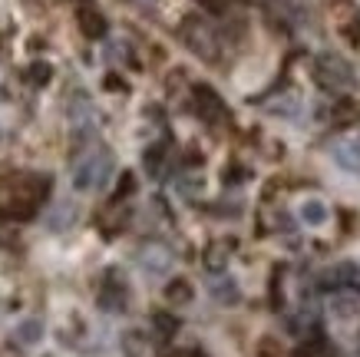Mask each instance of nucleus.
Wrapping results in <instances>:
<instances>
[{
    "mask_svg": "<svg viewBox=\"0 0 360 357\" xmlns=\"http://www.w3.org/2000/svg\"><path fill=\"white\" fill-rule=\"evenodd\" d=\"M146 173L149 175H162V169H165V163H169V152H165V146H153V149L146 152Z\"/></svg>",
    "mask_w": 360,
    "mask_h": 357,
    "instance_id": "nucleus-15",
    "label": "nucleus"
},
{
    "mask_svg": "<svg viewBox=\"0 0 360 357\" xmlns=\"http://www.w3.org/2000/svg\"><path fill=\"white\" fill-rule=\"evenodd\" d=\"M77 206L73 202H56L53 208H50V215H46V228L50 232H66V228L77 222Z\"/></svg>",
    "mask_w": 360,
    "mask_h": 357,
    "instance_id": "nucleus-10",
    "label": "nucleus"
},
{
    "mask_svg": "<svg viewBox=\"0 0 360 357\" xmlns=\"http://www.w3.org/2000/svg\"><path fill=\"white\" fill-rule=\"evenodd\" d=\"M139 4H155V0H139Z\"/></svg>",
    "mask_w": 360,
    "mask_h": 357,
    "instance_id": "nucleus-21",
    "label": "nucleus"
},
{
    "mask_svg": "<svg viewBox=\"0 0 360 357\" xmlns=\"http://www.w3.org/2000/svg\"><path fill=\"white\" fill-rule=\"evenodd\" d=\"M330 156L334 163L350 175H360V136H340L330 142Z\"/></svg>",
    "mask_w": 360,
    "mask_h": 357,
    "instance_id": "nucleus-3",
    "label": "nucleus"
},
{
    "mask_svg": "<svg viewBox=\"0 0 360 357\" xmlns=\"http://www.w3.org/2000/svg\"><path fill=\"white\" fill-rule=\"evenodd\" d=\"M70 123H73V132H93V123H96V113H93V103H89L86 93H77L70 99Z\"/></svg>",
    "mask_w": 360,
    "mask_h": 357,
    "instance_id": "nucleus-6",
    "label": "nucleus"
},
{
    "mask_svg": "<svg viewBox=\"0 0 360 357\" xmlns=\"http://www.w3.org/2000/svg\"><path fill=\"white\" fill-rule=\"evenodd\" d=\"M126 301H129V292H126V284H122L120 275L112 271L110 278H106V284H103V292H99V308L120 314V311H126Z\"/></svg>",
    "mask_w": 360,
    "mask_h": 357,
    "instance_id": "nucleus-5",
    "label": "nucleus"
},
{
    "mask_svg": "<svg viewBox=\"0 0 360 357\" xmlns=\"http://www.w3.org/2000/svg\"><path fill=\"white\" fill-rule=\"evenodd\" d=\"M354 275H357V268H354V265H338V268L324 271V278H321V282L328 284V288H340V284L354 282Z\"/></svg>",
    "mask_w": 360,
    "mask_h": 357,
    "instance_id": "nucleus-14",
    "label": "nucleus"
},
{
    "mask_svg": "<svg viewBox=\"0 0 360 357\" xmlns=\"http://www.w3.org/2000/svg\"><path fill=\"white\" fill-rule=\"evenodd\" d=\"M155 327L169 334V331H175V318H169V314H159V318H155Z\"/></svg>",
    "mask_w": 360,
    "mask_h": 357,
    "instance_id": "nucleus-18",
    "label": "nucleus"
},
{
    "mask_svg": "<svg viewBox=\"0 0 360 357\" xmlns=\"http://www.w3.org/2000/svg\"><path fill=\"white\" fill-rule=\"evenodd\" d=\"M297 215H301V222H304V225L317 228V225H324V222H328L330 208L324 206L321 199H304V202H301V208H297Z\"/></svg>",
    "mask_w": 360,
    "mask_h": 357,
    "instance_id": "nucleus-11",
    "label": "nucleus"
},
{
    "mask_svg": "<svg viewBox=\"0 0 360 357\" xmlns=\"http://www.w3.org/2000/svg\"><path fill=\"white\" fill-rule=\"evenodd\" d=\"M139 268L149 278H162L172 268V251L165 245H146V249H139Z\"/></svg>",
    "mask_w": 360,
    "mask_h": 357,
    "instance_id": "nucleus-4",
    "label": "nucleus"
},
{
    "mask_svg": "<svg viewBox=\"0 0 360 357\" xmlns=\"http://www.w3.org/2000/svg\"><path fill=\"white\" fill-rule=\"evenodd\" d=\"M186 37H188V44H192V50H195V54L215 56V50H212V33H208L202 23H192V27L186 30Z\"/></svg>",
    "mask_w": 360,
    "mask_h": 357,
    "instance_id": "nucleus-13",
    "label": "nucleus"
},
{
    "mask_svg": "<svg viewBox=\"0 0 360 357\" xmlns=\"http://www.w3.org/2000/svg\"><path fill=\"white\" fill-rule=\"evenodd\" d=\"M317 80H321L328 89H354V83H357L354 66H350L340 54H321L317 56Z\"/></svg>",
    "mask_w": 360,
    "mask_h": 357,
    "instance_id": "nucleus-2",
    "label": "nucleus"
},
{
    "mask_svg": "<svg viewBox=\"0 0 360 357\" xmlns=\"http://www.w3.org/2000/svg\"><path fill=\"white\" fill-rule=\"evenodd\" d=\"M46 76H50V66H46V63L33 66V80H37V83H46Z\"/></svg>",
    "mask_w": 360,
    "mask_h": 357,
    "instance_id": "nucleus-20",
    "label": "nucleus"
},
{
    "mask_svg": "<svg viewBox=\"0 0 360 357\" xmlns=\"http://www.w3.org/2000/svg\"><path fill=\"white\" fill-rule=\"evenodd\" d=\"M225 258H229V249H212L208 251V268H221V265H225Z\"/></svg>",
    "mask_w": 360,
    "mask_h": 357,
    "instance_id": "nucleus-17",
    "label": "nucleus"
},
{
    "mask_svg": "<svg viewBox=\"0 0 360 357\" xmlns=\"http://www.w3.org/2000/svg\"><path fill=\"white\" fill-rule=\"evenodd\" d=\"M83 27H86V33H103V20H99L96 13H93V17L86 13V23H83Z\"/></svg>",
    "mask_w": 360,
    "mask_h": 357,
    "instance_id": "nucleus-19",
    "label": "nucleus"
},
{
    "mask_svg": "<svg viewBox=\"0 0 360 357\" xmlns=\"http://www.w3.org/2000/svg\"><path fill=\"white\" fill-rule=\"evenodd\" d=\"M13 341L20 347H37L44 341V321L40 318H23L20 325L13 327Z\"/></svg>",
    "mask_w": 360,
    "mask_h": 357,
    "instance_id": "nucleus-9",
    "label": "nucleus"
},
{
    "mask_svg": "<svg viewBox=\"0 0 360 357\" xmlns=\"http://www.w3.org/2000/svg\"><path fill=\"white\" fill-rule=\"evenodd\" d=\"M330 314H334V318H340V321L357 318V314H360V294L357 292H347V288L334 292V294H330Z\"/></svg>",
    "mask_w": 360,
    "mask_h": 357,
    "instance_id": "nucleus-7",
    "label": "nucleus"
},
{
    "mask_svg": "<svg viewBox=\"0 0 360 357\" xmlns=\"http://www.w3.org/2000/svg\"><path fill=\"white\" fill-rule=\"evenodd\" d=\"M195 96H198L195 109H198V113H202V116H205V119H212V123H215V119H221V116H225V109H221L219 96H215L212 89H205V87H202V89H198V93H195Z\"/></svg>",
    "mask_w": 360,
    "mask_h": 357,
    "instance_id": "nucleus-12",
    "label": "nucleus"
},
{
    "mask_svg": "<svg viewBox=\"0 0 360 357\" xmlns=\"http://www.w3.org/2000/svg\"><path fill=\"white\" fill-rule=\"evenodd\" d=\"M165 298L172 304H186V301H192V284L188 282H182V278H175L169 288H165Z\"/></svg>",
    "mask_w": 360,
    "mask_h": 357,
    "instance_id": "nucleus-16",
    "label": "nucleus"
},
{
    "mask_svg": "<svg viewBox=\"0 0 360 357\" xmlns=\"http://www.w3.org/2000/svg\"><path fill=\"white\" fill-rule=\"evenodd\" d=\"M208 292H212V298L219 304H238L241 301V288H238V282L231 278V275H219V278H212L208 282Z\"/></svg>",
    "mask_w": 360,
    "mask_h": 357,
    "instance_id": "nucleus-8",
    "label": "nucleus"
},
{
    "mask_svg": "<svg viewBox=\"0 0 360 357\" xmlns=\"http://www.w3.org/2000/svg\"><path fill=\"white\" fill-rule=\"evenodd\" d=\"M116 173V159H112L110 149H89L83 152L73 165V185H77L79 192H99V189H106Z\"/></svg>",
    "mask_w": 360,
    "mask_h": 357,
    "instance_id": "nucleus-1",
    "label": "nucleus"
}]
</instances>
